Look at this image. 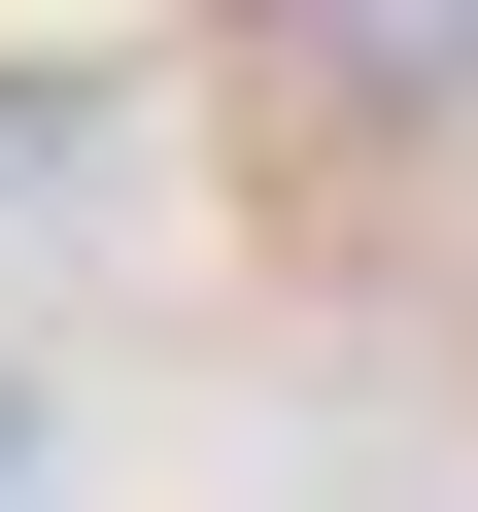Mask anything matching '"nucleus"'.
<instances>
[{
    "instance_id": "f257e3e1",
    "label": "nucleus",
    "mask_w": 478,
    "mask_h": 512,
    "mask_svg": "<svg viewBox=\"0 0 478 512\" xmlns=\"http://www.w3.org/2000/svg\"><path fill=\"white\" fill-rule=\"evenodd\" d=\"M0 512H35V376H0Z\"/></svg>"
}]
</instances>
